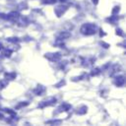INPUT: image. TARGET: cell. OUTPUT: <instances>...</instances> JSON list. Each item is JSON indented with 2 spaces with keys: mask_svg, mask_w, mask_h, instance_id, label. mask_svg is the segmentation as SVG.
<instances>
[{
  "mask_svg": "<svg viewBox=\"0 0 126 126\" xmlns=\"http://www.w3.org/2000/svg\"><path fill=\"white\" fill-rule=\"evenodd\" d=\"M97 2H98V0H93V3L94 4H97Z\"/></svg>",
  "mask_w": 126,
  "mask_h": 126,
  "instance_id": "23",
  "label": "cell"
},
{
  "mask_svg": "<svg viewBox=\"0 0 126 126\" xmlns=\"http://www.w3.org/2000/svg\"><path fill=\"white\" fill-rule=\"evenodd\" d=\"M80 31L85 35H92V34H94L96 32V26L94 24H92V23L84 24L81 27V30Z\"/></svg>",
  "mask_w": 126,
  "mask_h": 126,
  "instance_id": "1",
  "label": "cell"
},
{
  "mask_svg": "<svg viewBox=\"0 0 126 126\" xmlns=\"http://www.w3.org/2000/svg\"><path fill=\"white\" fill-rule=\"evenodd\" d=\"M57 0H42L43 4H54Z\"/></svg>",
  "mask_w": 126,
  "mask_h": 126,
  "instance_id": "16",
  "label": "cell"
},
{
  "mask_svg": "<svg viewBox=\"0 0 126 126\" xmlns=\"http://www.w3.org/2000/svg\"><path fill=\"white\" fill-rule=\"evenodd\" d=\"M119 10H120V9H119V7L115 6V7H114V9L112 10V14H113V15H115V14H118V13H119Z\"/></svg>",
  "mask_w": 126,
  "mask_h": 126,
  "instance_id": "19",
  "label": "cell"
},
{
  "mask_svg": "<svg viewBox=\"0 0 126 126\" xmlns=\"http://www.w3.org/2000/svg\"><path fill=\"white\" fill-rule=\"evenodd\" d=\"M63 85H65V82L62 80V81H60L58 84H56V85H55V87H56V88H60V87H61V86H63Z\"/></svg>",
  "mask_w": 126,
  "mask_h": 126,
  "instance_id": "21",
  "label": "cell"
},
{
  "mask_svg": "<svg viewBox=\"0 0 126 126\" xmlns=\"http://www.w3.org/2000/svg\"><path fill=\"white\" fill-rule=\"evenodd\" d=\"M67 10V7L66 6H63V5H59V6H56L54 8V13L57 17H61Z\"/></svg>",
  "mask_w": 126,
  "mask_h": 126,
  "instance_id": "3",
  "label": "cell"
},
{
  "mask_svg": "<svg viewBox=\"0 0 126 126\" xmlns=\"http://www.w3.org/2000/svg\"><path fill=\"white\" fill-rule=\"evenodd\" d=\"M101 45L104 46V48H108V47H109V44H108V43H105V42H103V41L101 42Z\"/></svg>",
  "mask_w": 126,
  "mask_h": 126,
  "instance_id": "22",
  "label": "cell"
},
{
  "mask_svg": "<svg viewBox=\"0 0 126 126\" xmlns=\"http://www.w3.org/2000/svg\"><path fill=\"white\" fill-rule=\"evenodd\" d=\"M60 2H65V1H67V0H59Z\"/></svg>",
  "mask_w": 126,
  "mask_h": 126,
  "instance_id": "24",
  "label": "cell"
},
{
  "mask_svg": "<svg viewBox=\"0 0 126 126\" xmlns=\"http://www.w3.org/2000/svg\"><path fill=\"white\" fill-rule=\"evenodd\" d=\"M124 82H125V79H124V76H118L114 79V84L117 86V87H122L124 85Z\"/></svg>",
  "mask_w": 126,
  "mask_h": 126,
  "instance_id": "7",
  "label": "cell"
},
{
  "mask_svg": "<svg viewBox=\"0 0 126 126\" xmlns=\"http://www.w3.org/2000/svg\"><path fill=\"white\" fill-rule=\"evenodd\" d=\"M100 69L99 68H94L92 71H91V76H97L100 74Z\"/></svg>",
  "mask_w": 126,
  "mask_h": 126,
  "instance_id": "12",
  "label": "cell"
},
{
  "mask_svg": "<svg viewBox=\"0 0 126 126\" xmlns=\"http://www.w3.org/2000/svg\"><path fill=\"white\" fill-rule=\"evenodd\" d=\"M45 93V88L41 85H38L37 87H35V89L33 90V94L35 95H42Z\"/></svg>",
  "mask_w": 126,
  "mask_h": 126,
  "instance_id": "5",
  "label": "cell"
},
{
  "mask_svg": "<svg viewBox=\"0 0 126 126\" xmlns=\"http://www.w3.org/2000/svg\"><path fill=\"white\" fill-rule=\"evenodd\" d=\"M70 108H71V105H70L69 103L64 102V103H62V104L58 107V109H57V110H58L57 113H58V112H63V111H69Z\"/></svg>",
  "mask_w": 126,
  "mask_h": 126,
  "instance_id": "8",
  "label": "cell"
},
{
  "mask_svg": "<svg viewBox=\"0 0 126 126\" xmlns=\"http://www.w3.org/2000/svg\"><path fill=\"white\" fill-rule=\"evenodd\" d=\"M2 47H3V46H2V44H1V42H0V49H1Z\"/></svg>",
  "mask_w": 126,
  "mask_h": 126,
  "instance_id": "25",
  "label": "cell"
},
{
  "mask_svg": "<svg viewBox=\"0 0 126 126\" xmlns=\"http://www.w3.org/2000/svg\"><path fill=\"white\" fill-rule=\"evenodd\" d=\"M106 20H107L110 24H115V23L117 22V20H118V17H117V16H115V15H112V16L108 17Z\"/></svg>",
  "mask_w": 126,
  "mask_h": 126,
  "instance_id": "11",
  "label": "cell"
},
{
  "mask_svg": "<svg viewBox=\"0 0 126 126\" xmlns=\"http://www.w3.org/2000/svg\"><path fill=\"white\" fill-rule=\"evenodd\" d=\"M87 110H88V107H87L86 105H82V106H80V107L77 109V113L80 114V115H83V114L87 113Z\"/></svg>",
  "mask_w": 126,
  "mask_h": 126,
  "instance_id": "10",
  "label": "cell"
},
{
  "mask_svg": "<svg viewBox=\"0 0 126 126\" xmlns=\"http://www.w3.org/2000/svg\"><path fill=\"white\" fill-rule=\"evenodd\" d=\"M16 73L15 72H9V73H5V79L7 80V81H9V80H14L15 78H16Z\"/></svg>",
  "mask_w": 126,
  "mask_h": 126,
  "instance_id": "9",
  "label": "cell"
},
{
  "mask_svg": "<svg viewBox=\"0 0 126 126\" xmlns=\"http://www.w3.org/2000/svg\"><path fill=\"white\" fill-rule=\"evenodd\" d=\"M7 85H8V81H7L6 79H4V80H1V81H0V88H1V89L5 88Z\"/></svg>",
  "mask_w": 126,
  "mask_h": 126,
  "instance_id": "13",
  "label": "cell"
},
{
  "mask_svg": "<svg viewBox=\"0 0 126 126\" xmlns=\"http://www.w3.org/2000/svg\"><path fill=\"white\" fill-rule=\"evenodd\" d=\"M116 34L117 35H120V36H123L124 35V32L121 29H116Z\"/></svg>",
  "mask_w": 126,
  "mask_h": 126,
  "instance_id": "17",
  "label": "cell"
},
{
  "mask_svg": "<svg viewBox=\"0 0 126 126\" xmlns=\"http://www.w3.org/2000/svg\"><path fill=\"white\" fill-rule=\"evenodd\" d=\"M46 123H48V124H60L61 121L60 120H53V121H47Z\"/></svg>",
  "mask_w": 126,
  "mask_h": 126,
  "instance_id": "20",
  "label": "cell"
},
{
  "mask_svg": "<svg viewBox=\"0 0 126 126\" xmlns=\"http://www.w3.org/2000/svg\"><path fill=\"white\" fill-rule=\"evenodd\" d=\"M71 36V33L69 32V31H64V32H60L59 33H57L56 37L57 38H60V39H67Z\"/></svg>",
  "mask_w": 126,
  "mask_h": 126,
  "instance_id": "4",
  "label": "cell"
},
{
  "mask_svg": "<svg viewBox=\"0 0 126 126\" xmlns=\"http://www.w3.org/2000/svg\"><path fill=\"white\" fill-rule=\"evenodd\" d=\"M18 40H19V38H18V37H9V38H7V41L12 42V43L18 42Z\"/></svg>",
  "mask_w": 126,
  "mask_h": 126,
  "instance_id": "14",
  "label": "cell"
},
{
  "mask_svg": "<svg viewBox=\"0 0 126 126\" xmlns=\"http://www.w3.org/2000/svg\"><path fill=\"white\" fill-rule=\"evenodd\" d=\"M45 57L51 62H58V61H60L62 55L59 52H52V53H46Z\"/></svg>",
  "mask_w": 126,
  "mask_h": 126,
  "instance_id": "2",
  "label": "cell"
},
{
  "mask_svg": "<svg viewBox=\"0 0 126 126\" xmlns=\"http://www.w3.org/2000/svg\"><path fill=\"white\" fill-rule=\"evenodd\" d=\"M0 51H1V55L3 57H10L11 54H12V52H13V50L10 47H6V48H3L2 47L0 49Z\"/></svg>",
  "mask_w": 126,
  "mask_h": 126,
  "instance_id": "6",
  "label": "cell"
},
{
  "mask_svg": "<svg viewBox=\"0 0 126 126\" xmlns=\"http://www.w3.org/2000/svg\"><path fill=\"white\" fill-rule=\"evenodd\" d=\"M18 7H19V9H20V10L27 9V4H26V3H24V2H22V3H21L19 6H18Z\"/></svg>",
  "mask_w": 126,
  "mask_h": 126,
  "instance_id": "18",
  "label": "cell"
},
{
  "mask_svg": "<svg viewBox=\"0 0 126 126\" xmlns=\"http://www.w3.org/2000/svg\"><path fill=\"white\" fill-rule=\"evenodd\" d=\"M29 103L27 102V101H25V102H21V103H19L17 106H16V108H22V107H25V106H27Z\"/></svg>",
  "mask_w": 126,
  "mask_h": 126,
  "instance_id": "15",
  "label": "cell"
}]
</instances>
